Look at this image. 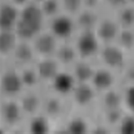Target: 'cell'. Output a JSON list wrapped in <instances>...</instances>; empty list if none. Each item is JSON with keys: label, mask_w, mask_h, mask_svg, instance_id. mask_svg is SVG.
<instances>
[{"label": "cell", "mask_w": 134, "mask_h": 134, "mask_svg": "<svg viewBox=\"0 0 134 134\" xmlns=\"http://www.w3.org/2000/svg\"><path fill=\"white\" fill-rule=\"evenodd\" d=\"M57 60L64 65H69L75 62L78 54L75 47L68 43H64L58 47L56 51Z\"/></svg>", "instance_id": "obj_22"}, {"label": "cell", "mask_w": 134, "mask_h": 134, "mask_svg": "<svg viewBox=\"0 0 134 134\" xmlns=\"http://www.w3.org/2000/svg\"><path fill=\"white\" fill-rule=\"evenodd\" d=\"M15 48L13 51L15 60L21 64H29L34 56L35 49L28 42L19 39Z\"/></svg>", "instance_id": "obj_16"}, {"label": "cell", "mask_w": 134, "mask_h": 134, "mask_svg": "<svg viewBox=\"0 0 134 134\" xmlns=\"http://www.w3.org/2000/svg\"><path fill=\"white\" fill-rule=\"evenodd\" d=\"M1 30H14L20 9L8 0H1Z\"/></svg>", "instance_id": "obj_8"}, {"label": "cell", "mask_w": 134, "mask_h": 134, "mask_svg": "<svg viewBox=\"0 0 134 134\" xmlns=\"http://www.w3.org/2000/svg\"><path fill=\"white\" fill-rule=\"evenodd\" d=\"M47 22L38 3L31 2L20 9L14 31L19 39L29 41L46 28Z\"/></svg>", "instance_id": "obj_1"}, {"label": "cell", "mask_w": 134, "mask_h": 134, "mask_svg": "<svg viewBox=\"0 0 134 134\" xmlns=\"http://www.w3.org/2000/svg\"><path fill=\"white\" fill-rule=\"evenodd\" d=\"M62 11L75 16L85 7V0H60Z\"/></svg>", "instance_id": "obj_30"}, {"label": "cell", "mask_w": 134, "mask_h": 134, "mask_svg": "<svg viewBox=\"0 0 134 134\" xmlns=\"http://www.w3.org/2000/svg\"><path fill=\"white\" fill-rule=\"evenodd\" d=\"M121 28L114 14L102 12L94 31L102 45L115 43Z\"/></svg>", "instance_id": "obj_4"}, {"label": "cell", "mask_w": 134, "mask_h": 134, "mask_svg": "<svg viewBox=\"0 0 134 134\" xmlns=\"http://www.w3.org/2000/svg\"><path fill=\"white\" fill-rule=\"evenodd\" d=\"M102 11L114 14L128 3L127 0H100Z\"/></svg>", "instance_id": "obj_32"}, {"label": "cell", "mask_w": 134, "mask_h": 134, "mask_svg": "<svg viewBox=\"0 0 134 134\" xmlns=\"http://www.w3.org/2000/svg\"><path fill=\"white\" fill-rule=\"evenodd\" d=\"M23 113L20 103L14 100H7L2 105V116L8 125H17L21 120Z\"/></svg>", "instance_id": "obj_13"}, {"label": "cell", "mask_w": 134, "mask_h": 134, "mask_svg": "<svg viewBox=\"0 0 134 134\" xmlns=\"http://www.w3.org/2000/svg\"><path fill=\"white\" fill-rule=\"evenodd\" d=\"M65 130L71 134H84L87 133L88 125L82 117L75 116L71 118L66 125Z\"/></svg>", "instance_id": "obj_27"}, {"label": "cell", "mask_w": 134, "mask_h": 134, "mask_svg": "<svg viewBox=\"0 0 134 134\" xmlns=\"http://www.w3.org/2000/svg\"><path fill=\"white\" fill-rule=\"evenodd\" d=\"M130 56L134 54V29H121L115 42Z\"/></svg>", "instance_id": "obj_21"}, {"label": "cell", "mask_w": 134, "mask_h": 134, "mask_svg": "<svg viewBox=\"0 0 134 134\" xmlns=\"http://www.w3.org/2000/svg\"><path fill=\"white\" fill-rule=\"evenodd\" d=\"M19 73L24 86L30 88L36 86L39 82V79H40L36 68H25Z\"/></svg>", "instance_id": "obj_29"}, {"label": "cell", "mask_w": 134, "mask_h": 134, "mask_svg": "<svg viewBox=\"0 0 134 134\" xmlns=\"http://www.w3.org/2000/svg\"><path fill=\"white\" fill-rule=\"evenodd\" d=\"M127 2L129 4L133 5L134 6V0H127Z\"/></svg>", "instance_id": "obj_34"}, {"label": "cell", "mask_w": 134, "mask_h": 134, "mask_svg": "<svg viewBox=\"0 0 134 134\" xmlns=\"http://www.w3.org/2000/svg\"><path fill=\"white\" fill-rule=\"evenodd\" d=\"M121 85L134 84V58L131 57L120 74Z\"/></svg>", "instance_id": "obj_31"}, {"label": "cell", "mask_w": 134, "mask_h": 134, "mask_svg": "<svg viewBox=\"0 0 134 134\" xmlns=\"http://www.w3.org/2000/svg\"><path fill=\"white\" fill-rule=\"evenodd\" d=\"M19 103L24 114L33 116L36 115L40 107L41 100L39 96L32 92L24 94Z\"/></svg>", "instance_id": "obj_20"}, {"label": "cell", "mask_w": 134, "mask_h": 134, "mask_svg": "<svg viewBox=\"0 0 134 134\" xmlns=\"http://www.w3.org/2000/svg\"><path fill=\"white\" fill-rule=\"evenodd\" d=\"M18 39V37L14 30H1V56L5 57L13 53Z\"/></svg>", "instance_id": "obj_18"}, {"label": "cell", "mask_w": 134, "mask_h": 134, "mask_svg": "<svg viewBox=\"0 0 134 134\" xmlns=\"http://www.w3.org/2000/svg\"><path fill=\"white\" fill-rule=\"evenodd\" d=\"M46 28L58 40L67 41L78 32L74 16L64 12L48 20Z\"/></svg>", "instance_id": "obj_2"}, {"label": "cell", "mask_w": 134, "mask_h": 134, "mask_svg": "<svg viewBox=\"0 0 134 134\" xmlns=\"http://www.w3.org/2000/svg\"><path fill=\"white\" fill-rule=\"evenodd\" d=\"M114 131L122 134H134V115L125 111Z\"/></svg>", "instance_id": "obj_26"}, {"label": "cell", "mask_w": 134, "mask_h": 134, "mask_svg": "<svg viewBox=\"0 0 134 134\" xmlns=\"http://www.w3.org/2000/svg\"><path fill=\"white\" fill-rule=\"evenodd\" d=\"M91 81L94 89L102 93L121 85L119 74L103 65L96 68Z\"/></svg>", "instance_id": "obj_6"}, {"label": "cell", "mask_w": 134, "mask_h": 134, "mask_svg": "<svg viewBox=\"0 0 134 134\" xmlns=\"http://www.w3.org/2000/svg\"><path fill=\"white\" fill-rule=\"evenodd\" d=\"M43 107L45 115L49 118L58 116L63 110L62 100L56 96H50L47 98L44 102Z\"/></svg>", "instance_id": "obj_24"}, {"label": "cell", "mask_w": 134, "mask_h": 134, "mask_svg": "<svg viewBox=\"0 0 134 134\" xmlns=\"http://www.w3.org/2000/svg\"><path fill=\"white\" fill-rule=\"evenodd\" d=\"M125 111L134 115V84L121 85Z\"/></svg>", "instance_id": "obj_28"}, {"label": "cell", "mask_w": 134, "mask_h": 134, "mask_svg": "<svg viewBox=\"0 0 134 134\" xmlns=\"http://www.w3.org/2000/svg\"><path fill=\"white\" fill-rule=\"evenodd\" d=\"M75 38V48L81 58L85 59L98 54L103 45L94 30L78 31Z\"/></svg>", "instance_id": "obj_5"}, {"label": "cell", "mask_w": 134, "mask_h": 134, "mask_svg": "<svg viewBox=\"0 0 134 134\" xmlns=\"http://www.w3.org/2000/svg\"><path fill=\"white\" fill-rule=\"evenodd\" d=\"M96 90L88 83H79L72 92L74 102L80 107H85L92 104L96 97Z\"/></svg>", "instance_id": "obj_14"}, {"label": "cell", "mask_w": 134, "mask_h": 134, "mask_svg": "<svg viewBox=\"0 0 134 134\" xmlns=\"http://www.w3.org/2000/svg\"><path fill=\"white\" fill-rule=\"evenodd\" d=\"M36 69L40 79L51 81L60 71L57 59L47 57L38 62Z\"/></svg>", "instance_id": "obj_15"}, {"label": "cell", "mask_w": 134, "mask_h": 134, "mask_svg": "<svg viewBox=\"0 0 134 134\" xmlns=\"http://www.w3.org/2000/svg\"><path fill=\"white\" fill-rule=\"evenodd\" d=\"M42 0H30L31 2H33V3H39Z\"/></svg>", "instance_id": "obj_35"}, {"label": "cell", "mask_w": 134, "mask_h": 134, "mask_svg": "<svg viewBox=\"0 0 134 134\" xmlns=\"http://www.w3.org/2000/svg\"><path fill=\"white\" fill-rule=\"evenodd\" d=\"M24 85L19 72L13 69H9L2 75L1 87L4 93L9 96L19 93Z\"/></svg>", "instance_id": "obj_9"}, {"label": "cell", "mask_w": 134, "mask_h": 134, "mask_svg": "<svg viewBox=\"0 0 134 134\" xmlns=\"http://www.w3.org/2000/svg\"><path fill=\"white\" fill-rule=\"evenodd\" d=\"M38 4L47 21L63 12L60 0H42Z\"/></svg>", "instance_id": "obj_25"}, {"label": "cell", "mask_w": 134, "mask_h": 134, "mask_svg": "<svg viewBox=\"0 0 134 134\" xmlns=\"http://www.w3.org/2000/svg\"><path fill=\"white\" fill-rule=\"evenodd\" d=\"M33 40L35 52L45 57L51 55L57 48L58 40L47 28L40 33Z\"/></svg>", "instance_id": "obj_7"}, {"label": "cell", "mask_w": 134, "mask_h": 134, "mask_svg": "<svg viewBox=\"0 0 134 134\" xmlns=\"http://www.w3.org/2000/svg\"><path fill=\"white\" fill-rule=\"evenodd\" d=\"M132 57H133V58H134V55H133V56H132Z\"/></svg>", "instance_id": "obj_36"}, {"label": "cell", "mask_w": 134, "mask_h": 134, "mask_svg": "<svg viewBox=\"0 0 134 134\" xmlns=\"http://www.w3.org/2000/svg\"><path fill=\"white\" fill-rule=\"evenodd\" d=\"M102 11L84 7L74 17L78 31L94 30Z\"/></svg>", "instance_id": "obj_10"}, {"label": "cell", "mask_w": 134, "mask_h": 134, "mask_svg": "<svg viewBox=\"0 0 134 134\" xmlns=\"http://www.w3.org/2000/svg\"><path fill=\"white\" fill-rule=\"evenodd\" d=\"M96 68L85 61H79L75 63L72 74L79 83H87L91 81Z\"/></svg>", "instance_id": "obj_19"}, {"label": "cell", "mask_w": 134, "mask_h": 134, "mask_svg": "<svg viewBox=\"0 0 134 134\" xmlns=\"http://www.w3.org/2000/svg\"><path fill=\"white\" fill-rule=\"evenodd\" d=\"M98 55L102 63L101 65L119 75L131 57L116 43L103 45Z\"/></svg>", "instance_id": "obj_3"}, {"label": "cell", "mask_w": 134, "mask_h": 134, "mask_svg": "<svg viewBox=\"0 0 134 134\" xmlns=\"http://www.w3.org/2000/svg\"><path fill=\"white\" fill-rule=\"evenodd\" d=\"M20 10L31 3L30 0H8Z\"/></svg>", "instance_id": "obj_33"}, {"label": "cell", "mask_w": 134, "mask_h": 134, "mask_svg": "<svg viewBox=\"0 0 134 134\" xmlns=\"http://www.w3.org/2000/svg\"><path fill=\"white\" fill-rule=\"evenodd\" d=\"M121 29H134V6L127 3L114 14Z\"/></svg>", "instance_id": "obj_17"}, {"label": "cell", "mask_w": 134, "mask_h": 134, "mask_svg": "<svg viewBox=\"0 0 134 134\" xmlns=\"http://www.w3.org/2000/svg\"><path fill=\"white\" fill-rule=\"evenodd\" d=\"M48 117L43 115L36 114L31 118L28 124V130L32 134L47 133L50 130Z\"/></svg>", "instance_id": "obj_23"}, {"label": "cell", "mask_w": 134, "mask_h": 134, "mask_svg": "<svg viewBox=\"0 0 134 134\" xmlns=\"http://www.w3.org/2000/svg\"><path fill=\"white\" fill-rule=\"evenodd\" d=\"M101 104L103 110H124L121 85L102 93Z\"/></svg>", "instance_id": "obj_12"}, {"label": "cell", "mask_w": 134, "mask_h": 134, "mask_svg": "<svg viewBox=\"0 0 134 134\" xmlns=\"http://www.w3.org/2000/svg\"><path fill=\"white\" fill-rule=\"evenodd\" d=\"M76 80L72 73L61 70L51 81L53 90L60 96H65L72 92L76 85Z\"/></svg>", "instance_id": "obj_11"}]
</instances>
